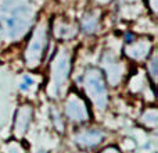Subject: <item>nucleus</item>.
<instances>
[{"mask_svg": "<svg viewBox=\"0 0 158 153\" xmlns=\"http://www.w3.org/2000/svg\"><path fill=\"white\" fill-rule=\"evenodd\" d=\"M106 153H117L115 149H108V151H106Z\"/></svg>", "mask_w": 158, "mask_h": 153, "instance_id": "obj_8", "label": "nucleus"}, {"mask_svg": "<svg viewBox=\"0 0 158 153\" xmlns=\"http://www.w3.org/2000/svg\"><path fill=\"white\" fill-rule=\"evenodd\" d=\"M100 2H108V0H100Z\"/></svg>", "mask_w": 158, "mask_h": 153, "instance_id": "obj_9", "label": "nucleus"}, {"mask_svg": "<svg viewBox=\"0 0 158 153\" xmlns=\"http://www.w3.org/2000/svg\"><path fill=\"white\" fill-rule=\"evenodd\" d=\"M67 114L72 118V120H86L87 113L85 109L83 103L78 99H72L67 104Z\"/></svg>", "mask_w": 158, "mask_h": 153, "instance_id": "obj_5", "label": "nucleus"}, {"mask_svg": "<svg viewBox=\"0 0 158 153\" xmlns=\"http://www.w3.org/2000/svg\"><path fill=\"white\" fill-rule=\"evenodd\" d=\"M33 8L28 0H3L0 4V38L15 41L32 22Z\"/></svg>", "mask_w": 158, "mask_h": 153, "instance_id": "obj_1", "label": "nucleus"}, {"mask_svg": "<svg viewBox=\"0 0 158 153\" xmlns=\"http://www.w3.org/2000/svg\"><path fill=\"white\" fill-rule=\"evenodd\" d=\"M69 67H68V60L67 57H61L56 61L54 64V70H53V78H54V85L56 86H63L64 81L67 79V75H68Z\"/></svg>", "mask_w": 158, "mask_h": 153, "instance_id": "obj_4", "label": "nucleus"}, {"mask_svg": "<svg viewBox=\"0 0 158 153\" xmlns=\"http://www.w3.org/2000/svg\"><path fill=\"white\" fill-rule=\"evenodd\" d=\"M86 89L89 96L93 99V102L98 106V109H104L107 104V92L103 78L98 74L89 75L86 81Z\"/></svg>", "mask_w": 158, "mask_h": 153, "instance_id": "obj_2", "label": "nucleus"}, {"mask_svg": "<svg viewBox=\"0 0 158 153\" xmlns=\"http://www.w3.org/2000/svg\"><path fill=\"white\" fill-rule=\"evenodd\" d=\"M32 84H33V79L31 78L29 75H25V76H24V82L21 84L19 89H21V90H28V88H29Z\"/></svg>", "mask_w": 158, "mask_h": 153, "instance_id": "obj_7", "label": "nucleus"}, {"mask_svg": "<svg viewBox=\"0 0 158 153\" xmlns=\"http://www.w3.org/2000/svg\"><path fill=\"white\" fill-rule=\"evenodd\" d=\"M97 22H98V20L96 18V17L85 15L83 20H82V27H83V29L86 31V32H93V31L96 29V27H97Z\"/></svg>", "mask_w": 158, "mask_h": 153, "instance_id": "obj_6", "label": "nucleus"}, {"mask_svg": "<svg viewBox=\"0 0 158 153\" xmlns=\"http://www.w3.org/2000/svg\"><path fill=\"white\" fill-rule=\"evenodd\" d=\"M44 41H46V36H44V31L40 29L35 33V36L32 38L29 47H28L27 52V60L29 66H36L40 60L42 52L44 49Z\"/></svg>", "mask_w": 158, "mask_h": 153, "instance_id": "obj_3", "label": "nucleus"}]
</instances>
